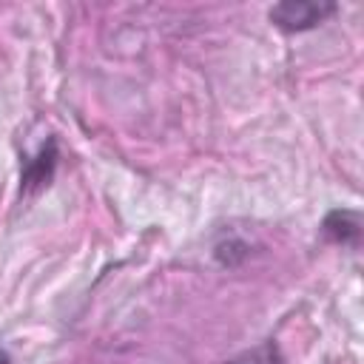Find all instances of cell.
Here are the masks:
<instances>
[{
	"label": "cell",
	"mask_w": 364,
	"mask_h": 364,
	"mask_svg": "<svg viewBox=\"0 0 364 364\" xmlns=\"http://www.w3.org/2000/svg\"><path fill=\"white\" fill-rule=\"evenodd\" d=\"M338 11L336 3H316V0H287V3H276L267 17L279 31L287 34H299V31H310L316 26H321L327 17H333Z\"/></svg>",
	"instance_id": "1"
},
{
	"label": "cell",
	"mask_w": 364,
	"mask_h": 364,
	"mask_svg": "<svg viewBox=\"0 0 364 364\" xmlns=\"http://www.w3.org/2000/svg\"><path fill=\"white\" fill-rule=\"evenodd\" d=\"M57 165H60V148H57V139L48 136L20 168V193L23 196H34L40 191H46L51 182H54V173H57Z\"/></svg>",
	"instance_id": "2"
},
{
	"label": "cell",
	"mask_w": 364,
	"mask_h": 364,
	"mask_svg": "<svg viewBox=\"0 0 364 364\" xmlns=\"http://www.w3.org/2000/svg\"><path fill=\"white\" fill-rule=\"evenodd\" d=\"M321 236L341 247H355L361 239V213L350 208H333L321 219Z\"/></svg>",
	"instance_id": "3"
},
{
	"label": "cell",
	"mask_w": 364,
	"mask_h": 364,
	"mask_svg": "<svg viewBox=\"0 0 364 364\" xmlns=\"http://www.w3.org/2000/svg\"><path fill=\"white\" fill-rule=\"evenodd\" d=\"M0 364H11V355H9L3 347H0Z\"/></svg>",
	"instance_id": "4"
}]
</instances>
